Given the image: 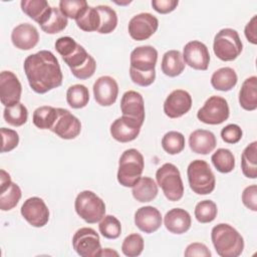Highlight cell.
<instances>
[{
    "mask_svg": "<svg viewBox=\"0 0 257 257\" xmlns=\"http://www.w3.org/2000/svg\"><path fill=\"white\" fill-rule=\"evenodd\" d=\"M184 255L186 257H193V256H199V257H210L211 251L208 249V247L203 244V243H199V242H194L191 243L187 246Z\"/></svg>",
    "mask_w": 257,
    "mask_h": 257,
    "instance_id": "obj_48",
    "label": "cell"
},
{
    "mask_svg": "<svg viewBox=\"0 0 257 257\" xmlns=\"http://www.w3.org/2000/svg\"><path fill=\"white\" fill-rule=\"evenodd\" d=\"M3 117L8 124L12 126H21L27 121L28 110L23 103L17 102L13 105L5 106Z\"/></svg>",
    "mask_w": 257,
    "mask_h": 257,
    "instance_id": "obj_34",
    "label": "cell"
},
{
    "mask_svg": "<svg viewBox=\"0 0 257 257\" xmlns=\"http://www.w3.org/2000/svg\"><path fill=\"white\" fill-rule=\"evenodd\" d=\"M58 113L51 132L63 140H73L81 132L80 120L69 110L57 107Z\"/></svg>",
    "mask_w": 257,
    "mask_h": 257,
    "instance_id": "obj_14",
    "label": "cell"
},
{
    "mask_svg": "<svg viewBox=\"0 0 257 257\" xmlns=\"http://www.w3.org/2000/svg\"><path fill=\"white\" fill-rule=\"evenodd\" d=\"M239 103L245 110L257 108V77L250 76L244 80L239 91Z\"/></svg>",
    "mask_w": 257,
    "mask_h": 257,
    "instance_id": "obj_27",
    "label": "cell"
},
{
    "mask_svg": "<svg viewBox=\"0 0 257 257\" xmlns=\"http://www.w3.org/2000/svg\"><path fill=\"white\" fill-rule=\"evenodd\" d=\"M22 193L20 187L16 183H11L4 190H0V209L2 211H10L16 207L21 199Z\"/></svg>",
    "mask_w": 257,
    "mask_h": 257,
    "instance_id": "obj_37",
    "label": "cell"
},
{
    "mask_svg": "<svg viewBox=\"0 0 257 257\" xmlns=\"http://www.w3.org/2000/svg\"><path fill=\"white\" fill-rule=\"evenodd\" d=\"M22 93L21 83L16 74L9 70L0 73V99L4 106L20 102Z\"/></svg>",
    "mask_w": 257,
    "mask_h": 257,
    "instance_id": "obj_16",
    "label": "cell"
},
{
    "mask_svg": "<svg viewBox=\"0 0 257 257\" xmlns=\"http://www.w3.org/2000/svg\"><path fill=\"white\" fill-rule=\"evenodd\" d=\"M257 142H252L241 155V169L246 178H257Z\"/></svg>",
    "mask_w": 257,
    "mask_h": 257,
    "instance_id": "obj_30",
    "label": "cell"
},
{
    "mask_svg": "<svg viewBox=\"0 0 257 257\" xmlns=\"http://www.w3.org/2000/svg\"><path fill=\"white\" fill-rule=\"evenodd\" d=\"M179 4L178 0H153L152 6L158 13L168 14L174 11Z\"/></svg>",
    "mask_w": 257,
    "mask_h": 257,
    "instance_id": "obj_49",
    "label": "cell"
},
{
    "mask_svg": "<svg viewBox=\"0 0 257 257\" xmlns=\"http://www.w3.org/2000/svg\"><path fill=\"white\" fill-rule=\"evenodd\" d=\"M211 161L220 173L227 174L234 170L235 168V158L233 153L228 149L220 148L211 157Z\"/></svg>",
    "mask_w": 257,
    "mask_h": 257,
    "instance_id": "obj_33",
    "label": "cell"
},
{
    "mask_svg": "<svg viewBox=\"0 0 257 257\" xmlns=\"http://www.w3.org/2000/svg\"><path fill=\"white\" fill-rule=\"evenodd\" d=\"M216 145L215 135L207 130H196L189 137L190 149L196 154L208 155L216 148Z\"/></svg>",
    "mask_w": 257,
    "mask_h": 257,
    "instance_id": "obj_24",
    "label": "cell"
},
{
    "mask_svg": "<svg viewBox=\"0 0 257 257\" xmlns=\"http://www.w3.org/2000/svg\"><path fill=\"white\" fill-rule=\"evenodd\" d=\"M77 45L78 43L72 37L69 36L59 37L54 44L56 51L62 56V58L70 55L75 50Z\"/></svg>",
    "mask_w": 257,
    "mask_h": 257,
    "instance_id": "obj_45",
    "label": "cell"
},
{
    "mask_svg": "<svg viewBox=\"0 0 257 257\" xmlns=\"http://www.w3.org/2000/svg\"><path fill=\"white\" fill-rule=\"evenodd\" d=\"M230 109L227 100L219 95L210 96L198 110L197 117L206 124H220L228 119Z\"/></svg>",
    "mask_w": 257,
    "mask_h": 257,
    "instance_id": "obj_10",
    "label": "cell"
},
{
    "mask_svg": "<svg viewBox=\"0 0 257 257\" xmlns=\"http://www.w3.org/2000/svg\"><path fill=\"white\" fill-rule=\"evenodd\" d=\"M100 234L106 239H116L120 236L121 225L118 219L112 215H105L98 224Z\"/></svg>",
    "mask_w": 257,
    "mask_h": 257,
    "instance_id": "obj_42",
    "label": "cell"
},
{
    "mask_svg": "<svg viewBox=\"0 0 257 257\" xmlns=\"http://www.w3.org/2000/svg\"><path fill=\"white\" fill-rule=\"evenodd\" d=\"M132 1H125V2H116V1H114V3H116V4H118V5H125V4H130Z\"/></svg>",
    "mask_w": 257,
    "mask_h": 257,
    "instance_id": "obj_53",
    "label": "cell"
},
{
    "mask_svg": "<svg viewBox=\"0 0 257 257\" xmlns=\"http://www.w3.org/2000/svg\"><path fill=\"white\" fill-rule=\"evenodd\" d=\"M96 9L100 17V25L97 30L100 34H108L112 32L117 25L116 12L107 5H98Z\"/></svg>",
    "mask_w": 257,
    "mask_h": 257,
    "instance_id": "obj_36",
    "label": "cell"
},
{
    "mask_svg": "<svg viewBox=\"0 0 257 257\" xmlns=\"http://www.w3.org/2000/svg\"><path fill=\"white\" fill-rule=\"evenodd\" d=\"M21 10L32 20L42 25L50 16L52 7L45 0H22Z\"/></svg>",
    "mask_w": 257,
    "mask_h": 257,
    "instance_id": "obj_25",
    "label": "cell"
},
{
    "mask_svg": "<svg viewBox=\"0 0 257 257\" xmlns=\"http://www.w3.org/2000/svg\"><path fill=\"white\" fill-rule=\"evenodd\" d=\"M242 202L245 207L256 212L257 211V186L251 185L246 187L242 193Z\"/></svg>",
    "mask_w": 257,
    "mask_h": 257,
    "instance_id": "obj_47",
    "label": "cell"
},
{
    "mask_svg": "<svg viewBox=\"0 0 257 257\" xmlns=\"http://www.w3.org/2000/svg\"><path fill=\"white\" fill-rule=\"evenodd\" d=\"M142 125L139 120L122 115L110 124V135L119 143H128L137 139Z\"/></svg>",
    "mask_w": 257,
    "mask_h": 257,
    "instance_id": "obj_19",
    "label": "cell"
},
{
    "mask_svg": "<svg viewBox=\"0 0 257 257\" xmlns=\"http://www.w3.org/2000/svg\"><path fill=\"white\" fill-rule=\"evenodd\" d=\"M120 110L122 115L135 118L144 123L145 102L142 94L135 90L125 91L120 99Z\"/></svg>",
    "mask_w": 257,
    "mask_h": 257,
    "instance_id": "obj_22",
    "label": "cell"
},
{
    "mask_svg": "<svg viewBox=\"0 0 257 257\" xmlns=\"http://www.w3.org/2000/svg\"><path fill=\"white\" fill-rule=\"evenodd\" d=\"M211 239L221 257H238L244 249V239L231 225L220 223L212 228Z\"/></svg>",
    "mask_w": 257,
    "mask_h": 257,
    "instance_id": "obj_3",
    "label": "cell"
},
{
    "mask_svg": "<svg viewBox=\"0 0 257 257\" xmlns=\"http://www.w3.org/2000/svg\"><path fill=\"white\" fill-rule=\"evenodd\" d=\"M192 107V96L184 89L173 90L164 102V112L170 118H178L186 114Z\"/></svg>",
    "mask_w": 257,
    "mask_h": 257,
    "instance_id": "obj_17",
    "label": "cell"
},
{
    "mask_svg": "<svg viewBox=\"0 0 257 257\" xmlns=\"http://www.w3.org/2000/svg\"><path fill=\"white\" fill-rule=\"evenodd\" d=\"M113 255H114V256H118V253H117L116 251L110 249V248L102 249L101 252H100V256H101V257H102V256H104V257H106V256H113Z\"/></svg>",
    "mask_w": 257,
    "mask_h": 257,
    "instance_id": "obj_52",
    "label": "cell"
},
{
    "mask_svg": "<svg viewBox=\"0 0 257 257\" xmlns=\"http://www.w3.org/2000/svg\"><path fill=\"white\" fill-rule=\"evenodd\" d=\"M88 7L85 0H61L59 2V9L62 14L74 20H77Z\"/></svg>",
    "mask_w": 257,
    "mask_h": 257,
    "instance_id": "obj_40",
    "label": "cell"
},
{
    "mask_svg": "<svg viewBox=\"0 0 257 257\" xmlns=\"http://www.w3.org/2000/svg\"><path fill=\"white\" fill-rule=\"evenodd\" d=\"M158 193V184L150 177H141L132 187L133 197L141 203L153 201L157 197Z\"/></svg>",
    "mask_w": 257,
    "mask_h": 257,
    "instance_id": "obj_26",
    "label": "cell"
},
{
    "mask_svg": "<svg viewBox=\"0 0 257 257\" xmlns=\"http://www.w3.org/2000/svg\"><path fill=\"white\" fill-rule=\"evenodd\" d=\"M57 107L42 105L37 107L32 115V121L34 125L40 130L51 131L56 117H57Z\"/></svg>",
    "mask_w": 257,
    "mask_h": 257,
    "instance_id": "obj_31",
    "label": "cell"
},
{
    "mask_svg": "<svg viewBox=\"0 0 257 257\" xmlns=\"http://www.w3.org/2000/svg\"><path fill=\"white\" fill-rule=\"evenodd\" d=\"M145 168L143 155L137 149L125 150L118 161L117 182L126 188H132L141 178Z\"/></svg>",
    "mask_w": 257,
    "mask_h": 257,
    "instance_id": "obj_4",
    "label": "cell"
},
{
    "mask_svg": "<svg viewBox=\"0 0 257 257\" xmlns=\"http://www.w3.org/2000/svg\"><path fill=\"white\" fill-rule=\"evenodd\" d=\"M135 224L147 234L154 233L162 226L161 212L153 206L141 207L135 213Z\"/></svg>",
    "mask_w": 257,
    "mask_h": 257,
    "instance_id": "obj_21",
    "label": "cell"
},
{
    "mask_svg": "<svg viewBox=\"0 0 257 257\" xmlns=\"http://www.w3.org/2000/svg\"><path fill=\"white\" fill-rule=\"evenodd\" d=\"M66 101L72 108H82L89 101L88 88L83 84H73L66 91Z\"/></svg>",
    "mask_w": 257,
    "mask_h": 257,
    "instance_id": "obj_32",
    "label": "cell"
},
{
    "mask_svg": "<svg viewBox=\"0 0 257 257\" xmlns=\"http://www.w3.org/2000/svg\"><path fill=\"white\" fill-rule=\"evenodd\" d=\"M245 36L252 44H257V15H254L246 24L244 30Z\"/></svg>",
    "mask_w": 257,
    "mask_h": 257,
    "instance_id": "obj_50",
    "label": "cell"
},
{
    "mask_svg": "<svg viewBox=\"0 0 257 257\" xmlns=\"http://www.w3.org/2000/svg\"><path fill=\"white\" fill-rule=\"evenodd\" d=\"M62 59L70 68L71 73L78 79H87L95 72L96 62L94 58L80 44L70 55Z\"/></svg>",
    "mask_w": 257,
    "mask_h": 257,
    "instance_id": "obj_9",
    "label": "cell"
},
{
    "mask_svg": "<svg viewBox=\"0 0 257 257\" xmlns=\"http://www.w3.org/2000/svg\"><path fill=\"white\" fill-rule=\"evenodd\" d=\"M185 143L184 135L176 131L166 133L162 139V147L169 155L180 154L185 149Z\"/></svg>",
    "mask_w": 257,
    "mask_h": 257,
    "instance_id": "obj_38",
    "label": "cell"
},
{
    "mask_svg": "<svg viewBox=\"0 0 257 257\" xmlns=\"http://www.w3.org/2000/svg\"><path fill=\"white\" fill-rule=\"evenodd\" d=\"M145 247L143 237L138 233L126 236L121 244V252L127 257H137L142 254Z\"/></svg>",
    "mask_w": 257,
    "mask_h": 257,
    "instance_id": "obj_43",
    "label": "cell"
},
{
    "mask_svg": "<svg viewBox=\"0 0 257 257\" xmlns=\"http://www.w3.org/2000/svg\"><path fill=\"white\" fill-rule=\"evenodd\" d=\"M218 209L215 202L211 200H203L195 207V217L198 222L202 224L210 223L217 217Z\"/></svg>",
    "mask_w": 257,
    "mask_h": 257,
    "instance_id": "obj_41",
    "label": "cell"
},
{
    "mask_svg": "<svg viewBox=\"0 0 257 257\" xmlns=\"http://www.w3.org/2000/svg\"><path fill=\"white\" fill-rule=\"evenodd\" d=\"M1 136H2V145L1 152L6 153L14 150L19 144V135L16 131L1 127Z\"/></svg>",
    "mask_w": 257,
    "mask_h": 257,
    "instance_id": "obj_44",
    "label": "cell"
},
{
    "mask_svg": "<svg viewBox=\"0 0 257 257\" xmlns=\"http://www.w3.org/2000/svg\"><path fill=\"white\" fill-rule=\"evenodd\" d=\"M158 51L151 45L136 47L130 56V76L134 83L149 86L156 79Z\"/></svg>",
    "mask_w": 257,
    "mask_h": 257,
    "instance_id": "obj_2",
    "label": "cell"
},
{
    "mask_svg": "<svg viewBox=\"0 0 257 257\" xmlns=\"http://www.w3.org/2000/svg\"><path fill=\"white\" fill-rule=\"evenodd\" d=\"M75 22L77 27L83 31L97 32L100 25V17L96 7L89 6L85 12L77 20H75Z\"/></svg>",
    "mask_w": 257,
    "mask_h": 257,
    "instance_id": "obj_39",
    "label": "cell"
},
{
    "mask_svg": "<svg viewBox=\"0 0 257 257\" xmlns=\"http://www.w3.org/2000/svg\"><path fill=\"white\" fill-rule=\"evenodd\" d=\"M187 176L190 188L194 193L208 195L214 191L216 179L207 162L203 160L191 162L187 169Z\"/></svg>",
    "mask_w": 257,
    "mask_h": 257,
    "instance_id": "obj_5",
    "label": "cell"
},
{
    "mask_svg": "<svg viewBox=\"0 0 257 257\" xmlns=\"http://www.w3.org/2000/svg\"><path fill=\"white\" fill-rule=\"evenodd\" d=\"M159 27V20L151 13H140L135 15L128 22L127 30L130 36L137 41L149 39Z\"/></svg>",
    "mask_w": 257,
    "mask_h": 257,
    "instance_id": "obj_12",
    "label": "cell"
},
{
    "mask_svg": "<svg viewBox=\"0 0 257 257\" xmlns=\"http://www.w3.org/2000/svg\"><path fill=\"white\" fill-rule=\"evenodd\" d=\"M0 173H1V176H0V190H4L5 188H7L12 183V181H11L10 175L6 171L1 170Z\"/></svg>",
    "mask_w": 257,
    "mask_h": 257,
    "instance_id": "obj_51",
    "label": "cell"
},
{
    "mask_svg": "<svg viewBox=\"0 0 257 257\" xmlns=\"http://www.w3.org/2000/svg\"><path fill=\"white\" fill-rule=\"evenodd\" d=\"M20 212L22 217L33 227L40 228L48 223V207L39 197H31L24 201Z\"/></svg>",
    "mask_w": 257,
    "mask_h": 257,
    "instance_id": "obj_13",
    "label": "cell"
},
{
    "mask_svg": "<svg viewBox=\"0 0 257 257\" xmlns=\"http://www.w3.org/2000/svg\"><path fill=\"white\" fill-rule=\"evenodd\" d=\"M29 86L36 93H45L62 83V72L56 56L49 50L28 55L23 64Z\"/></svg>",
    "mask_w": 257,
    "mask_h": 257,
    "instance_id": "obj_1",
    "label": "cell"
},
{
    "mask_svg": "<svg viewBox=\"0 0 257 257\" xmlns=\"http://www.w3.org/2000/svg\"><path fill=\"white\" fill-rule=\"evenodd\" d=\"M238 81L235 70L231 67H221L217 69L211 76V84L216 90L229 91Z\"/></svg>",
    "mask_w": 257,
    "mask_h": 257,
    "instance_id": "obj_28",
    "label": "cell"
},
{
    "mask_svg": "<svg viewBox=\"0 0 257 257\" xmlns=\"http://www.w3.org/2000/svg\"><path fill=\"white\" fill-rule=\"evenodd\" d=\"M243 132L238 124L230 123L221 131V138L227 144H237L242 139Z\"/></svg>",
    "mask_w": 257,
    "mask_h": 257,
    "instance_id": "obj_46",
    "label": "cell"
},
{
    "mask_svg": "<svg viewBox=\"0 0 257 257\" xmlns=\"http://www.w3.org/2000/svg\"><path fill=\"white\" fill-rule=\"evenodd\" d=\"M156 180L169 201L177 202L183 198L184 184L181 173L174 164L166 163L161 166L156 172Z\"/></svg>",
    "mask_w": 257,
    "mask_h": 257,
    "instance_id": "obj_6",
    "label": "cell"
},
{
    "mask_svg": "<svg viewBox=\"0 0 257 257\" xmlns=\"http://www.w3.org/2000/svg\"><path fill=\"white\" fill-rule=\"evenodd\" d=\"M68 24L67 17H65L59 8L52 7V11L48 19L40 25L41 29L47 34H56L66 28Z\"/></svg>",
    "mask_w": 257,
    "mask_h": 257,
    "instance_id": "obj_35",
    "label": "cell"
},
{
    "mask_svg": "<svg viewBox=\"0 0 257 257\" xmlns=\"http://www.w3.org/2000/svg\"><path fill=\"white\" fill-rule=\"evenodd\" d=\"M184 62L191 68L197 70H207L210 63V53L208 47L201 41L193 40L188 42L183 48Z\"/></svg>",
    "mask_w": 257,
    "mask_h": 257,
    "instance_id": "obj_15",
    "label": "cell"
},
{
    "mask_svg": "<svg viewBox=\"0 0 257 257\" xmlns=\"http://www.w3.org/2000/svg\"><path fill=\"white\" fill-rule=\"evenodd\" d=\"M161 67L163 73L167 76L176 77L180 75L185 69V62L182 53L179 50L167 51L163 55Z\"/></svg>",
    "mask_w": 257,
    "mask_h": 257,
    "instance_id": "obj_29",
    "label": "cell"
},
{
    "mask_svg": "<svg viewBox=\"0 0 257 257\" xmlns=\"http://www.w3.org/2000/svg\"><path fill=\"white\" fill-rule=\"evenodd\" d=\"M243 44L238 32L232 28H223L214 37L213 50L222 61H233L242 52Z\"/></svg>",
    "mask_w": 257,
    "mask_h": 257,
    "instance_id": "obj_8",
    "label": "cell"
},
{
    "mask_svg": "<svg viewBox=\"0 0 257 257\" xmlns=\"http://www.w3.org/2000/svg\"><path fill=\"white\" fill-rule=\"evenodd\" d=\"M92 89L95 101L101 106H110L117 98L118 85L111 76L103 75L98 77L93 83Z\"/></svg>",
    "mask_w": 257,
    "mask_h": 257,
    "instance_id": "obj_18",
    "label": "cell"
},
{
    "mask_svg": "<svg viewBox=\"0 0 257 257\" xmlns=\"http://www.w3.org/2000/svg\"><path fill=\"white\" fill-rule=\"evenodd\" d=\"M76 214L88 224L99 222L105 216L104 202L92 191L80 192L74 201Z\"/></svg>",
    "mask_w": 257,
    "mask_h": 257,
    "instance_id": "obj_7",
    "label": "cell"
},
{
    "mask_svg": "<svg viewBox=\"0 0 257 257\" xmlns=\"http://www.w3.org/2000/svg\"><path fill=\"white\" fill-rule=\"evenodd\" d=\"M11 41L13 45L20 50H30L38 43L39 33L34 25L21 23L13 28Z\"/></svg>",
    "mask_w": 257,
    "mask_h": 257,
    "instance_id": "obj_20",
    "label": "cell"
},
{
    "mask_svg": "<svg viewBox=\"0 0 257 257\" xmlns=\"http://www.w3.org/2000/svg\"><path fill=\"white\" fill-rule=\"evenodd\" d=\"M72 247L81 257H99L102 250L98 234L89 227L80 228L74 233Z\"/></svg>",
    "mask_w": 257,
    "mask_h": 257,
    "instance_id": "obj_11",
    "label": "cell"
},
{
    "mask_svg": "<svg viewBox=\"0 0 257 257\" xmlns=\"http://www.w3.org/2000/svg\"><path fill=\"white\" fill-rule=\"evenodd\" d=\"M166 229L173 234L186 233L192 224V219L188 211L181 208H174L166 213L164 217Z\"/></svg>",
    "mask_w": 257,
    "mask_h": 257,
    "instance_id": "obj_23",
    "label": "cell"
}]
</instances>
